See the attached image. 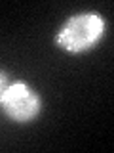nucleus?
<instances>
[{
  "mask_svg": "<svg viewBox=\"0 0 114 153\" xmlns=\"http://www.w3.org/2000/svg\"><path fill=\"white\" fill-rule=\"evenodd\" d=\"M10 84H12V75H10L6 69H0V98H2V94L8 90Z\"/></svg>",
  "mask_w": 114,
  "mask_h": 153,
  "instance_id": "obj_3",
  "label": "nucleus"
},
{
  "mask_svg": "<svg viewBox=\"0 0 114 153\" xmlns=\"http://www.w3.org/2000/svg\"><path fill=\"white\" fill-rule=\"evenodd\" d=\"M42 96L27 80H12L8 90L0 98V109L12 123L27 124L42 113Z\"/></svg>",
  "mask_w": 114,
  "mask_h": 153,
  "instance_id": "obj_2",
  "label": "nucleus"
},
{
  "mask_svg": "<svg viewBox=\"0 0 114 153\" xmlns=\"http://www.w3.org/2000/svg\"><path fill=\"white\" fill-rule=\"evenodd\" d=\"M107 21L99 12H78L63 21L55 35V44L69 54H86L104 38Z\"/></svg>",
  "mask_w": 114,
  "mask_h": 153,
  "instance_id": "obj_1",
  "label": "nucleus"
}]
</instances>
